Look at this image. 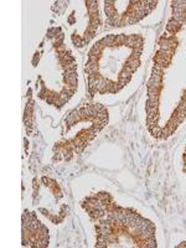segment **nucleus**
Wrapping results in <instances>:
<instances>
[{
	"mask_svg": "<svg viewBox=\"0 0 186 248\" xmlns=\"http://www.w3.org/2000/svg\"><path fill=\"white\" fill-rule=\"evenodd\" d=\"M179 25H180V24H179V22H178L175 19H173V20H171V21L168 24V26H166V30H168V31H171V32H175V31L179 29Z\"/></svg>",
	"mask_w": 186,
	"mask_h": 248,
	"instance_id": "obj_1",
	"label": "nucleus"
}]
</instances>
